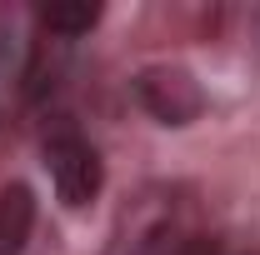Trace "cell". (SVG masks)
Listing matches in <instances>:
<instances>
[{
    "instance_id": "cell-1",
    "label": "cell",
    "mask_w": 260,
    "mask_h": 255,
    "mask_svg": "<svg viewBox=\"0 0 260 255\" xmlns=\"http://www.w3.org/2000/svg\"><path fill=\"white\" fill-rule=\"evenodd\" d=\"M200 240L195 195L185 185H145L120 205L105 255H190Z\"/></svg>"
},
{
    "instance_id": "cell-2",
    "label": "cell",
    "mask_w": 260,
    "mask_h": 255,
    "mask_svg": "<svg viewBox=\"0 0 260 255\" xmlns=\"http://www.w3.org/2000/svg\"><path fill=\"white\" fill-rule=\"evenodd\" d=\"M45 170H50V185L65 210H85L105 190V160H100L95 140L70 120H55L45 130Z\"/></svg>"
},
{
    "instance_id": "cell-5",
    "label": "cell",
    "mask_w": 260,
    "mask_h": 255,
    "mask_svg": "<svg viewBox=\"0 0 260 255\" xmlns=\"http://www.w3.org/2000/svg\"><path fill=\"white\" fill-rule=\"evenodd\" d=\"M100 15H105L100 5H50V10H40V35L70 45L75 35H90V30H95Z\"/></svg>"
},
{
    "instance_id": "cell-3",
    "label": "cell",
    "mask_w": 260,
    "mask_h": 255,
    "mask_svg": "<svg viewBox=\"0 0 260 255\" xmlns=\"http://www.w3.org/2000/svg\"><path fill=\"white\" fill-rule=\"evenodd\" d=\"M130 90H135V105L165 130H185L205 115V90H200V80L185 65H170V60L140 65Z\"/></svg>"
},
{
    "instance_id": "cell-4",
    "label": "cell",
    "mask_w": 260,
    "mask_h": 255,
    "mask_svg": "<svg viewBox=\"0 0 260 255\" xmlns=\"http://www.w3.org/2000/svg\"><path fill=\"white\" fill-rule=\"evenodd\" d=\"M35 235V195L30 185H0V255H25Z\"/></svg>"
}]
</instances>
